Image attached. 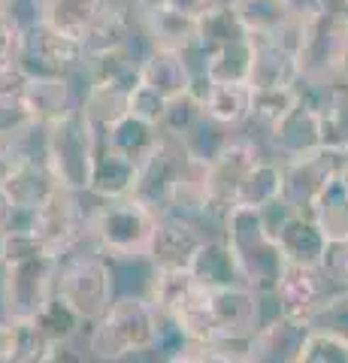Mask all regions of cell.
<instances>
[{
	"mask_svg": "<svg viewBox=\"0 0 348 363\" xmlns=\"http://www.w3.org/2000/svg\"><path fill=\"white\" fill-rule=\"evenodd\" d=\"M294 58L300 85L315 94H333L345 79L348 64V9L333 0L300 4Z\"/></svg>",
	"mask_w": 348,
	"mask_h": 363,
	"instance_id": "obj_1",
	"label": "cell"
},
{
	"mask_svg": "<svg viewBox=\"0 0 348 363\" xmlns=\"http://www.w3.org/2000/svg\"><path fill=\"white\" fill-rule=\"evenodd\" d=\"M221 236L228 240L230 252L237 255L245 285L254 294H276L285 269V255L276 236L269 233L264 212L233 206L221 221Z\"/></svg>",
	"mask_w": 348,
	"mask_h": 363,
	"instance_id": "obj_2",
	"label": "cell"
},
{
	"mask_svg": "<svg viewBox=\"0 0 348 363\" xmlns=\"http://www.w3.org/2000/svg\"><path fill=\"white\" fill-rule=\"evenodd\" d=\"M100 152V133L82 109L49 124L43 130V161L49 164L58 185L70 194H88L94 173V157Z\"/></svg>",
	"mask_w": 348,
	"mask_h": 363,
	"instance_id": "obj_3",
	"label": "cell"
},
{
	"mask_svg": "<svg viewBox=\"0 0 348 363\" xmlns=\"http://www.w3.org/2000/svg\"><path fill=\"white\" fill-rule=\"evenodd\" d=\"M161 215L149 209L137 197L100 203L88 218L91 242L97 255L125 257V260H142L152 255V242L158 233Z\"/></svg>",
	"mask_w": 348,
	"mask_h": 363,
	"instance_id": "obj_4",
	"label": "cell"
},
{
	"mask_svg": "<svg viewBox=\"0 0 348 363\" xmlns=\"http://www.w3.org/2000/svg\"><path fill=\"white\" fill-rule=\"evenodd\" d=\"M158 333V312L149 297H116L109 312L94 324L88 336V351L97 360L118 363L152 351Z\"/></svg>",
	"mask_w": 348,
	"mask_h": 363,
	"instance_id": "obj_5",
	"label": "cell"
},
{
	"mask_svg": "<svg viewBox=\"0 0 348 363\" xmlns=\"http://www.w3.org/2000/svg\"><path fill=\"white\" fill-rule=\"evenodd\" d=\"M61 260L52 255L16 257L0 267V306L6 321H33L58 291Z\"/></svg>",
	"mask_w": 348,
	"mask_h": 363,
	"instance_id": "obj_6",
	"label": "cell"
},
{
	"mask_svg": "<svg viewBox=\"0 0 348 363\" xmlns=\"http://www.w3.org/2000/svg\"><path fill=\"white\" fill-rule=\"evenodd\" d=\"M300 97L297 104L288 109V116L266 133L269 157L279 164H294L303 157L315 155L330 145L327 136V100L330 94H315V91L297 88Z\"/></svg>",
	"mask_w": 348,
	"mask_h": 363,
	"instance_id": "obj_7",
	"label": "cell"
},
{
	"mask_svg": "<svg viewBox=\"0 0 348 363\" xmlns=\"http://www.w3.org/2000/svg\"><path fill=\"white\" fill-rule=\"evenodd\" d=\"M55 294L85 324H97L116 303V276H112L109 260L100 255H73L58 272Z\"/></svg>",
	"mask_w": 348,
	"mask_h": 363,
	"instance_id": "obj_8",
	"label": "cell"
},
{
	"mask_svg": "<svg viewBox=\"0 0 348 363\" xmlns=\"http://www.w3.org/2000/svg\"><path fill=\"white\" fill-rule=\"evenodd\" d=\"M21 224H13L9 230H28L33 240L43 245V252L52 257H70L73 248L82 240H91V230H88V218L85 209L79 206V194H70V191H58L46 206H40L33 215H21Z\"/></svg>",
	"mask_w": 348,
	"mask_h": 363,
	"instance_id": "obj_9",
	"label": "cell"
},
{
	"mask_svg": "<svg viewBox=\"0 0 348 363\" xmlns=\"http://www.w3.org/2000/svg\"><path fill=\"white\" fill-rule=\"evenodd\" d=\"M264 149L257 145L254 136H230L221 149L209 157L206 169V200L212 221H224L233 206H237V194L249 173L264 161Z\"/></svg>",
	"mask_w": 348,
	"mask_h": 363,
	"instance_id": "obj_10",
	"label": "cell"
},
{
	"mask_svg": "<svg viewBox=\"0 0 348 363\" xmlns=\"http://www.w3.org/2000/svg\"><path fill=\"white\" fill-rule=\"evenodd\" d=\"M348 157V149L327 145L315 155L303 157L294 164H282V203L288 209L312 215L318 197L333 179H339V169Z\"/></svg>",
	"mask_w": 348,
	"mask_h": 363,
	"instance_id": "obj_11",
	"label": "cell"
},
{
	"mask_svg": "<svg viewBox=\"0 0 348 363\" xmlns=\"http://www.w3.org/2000/svg\"><path fill=\"white\" fill-rule=\"evenodd\" d=\"M18 61L30 76H70L73 70H85V49L79 40L64 37L40 21L21 33Z\"/></svg>",
	"mask_w": 348,
	"mask_h": 363,
	"instance_id": "obj_12",
	"label": "cell"
},
{
	"mask_svg": "<svg viewBox=\"0 0 348 363\" xmlns=\"http://www.w3.org/2000/svg\"><path fill=\"white\" fill-rule=\"evenodd\" d=\"M191 155L194 152H191V145L185 140H176V136L164 133L158 152H155L140 169V185H137V194L133 197L164 218L167 206H170V197L176 191V182L182 179Z\"/></svg>",
	"mask_w": 348,
	"mask_h": 363,
	"instance_id": "obj_13",
	"label": "cell"
},
{
	"mask_svg": "<svg viewBox=\"0 0 348 363\" xmlns=\"http://www.w3.org/2000/svg\"><path fill=\"white\" fill-rule=\"evenodd\" d=\"M312 327L306 318L276 315L245 342V363H303Z\"/></svg>",
	"mask_w": 348,
	"mask_h": 363,
	"instance_id": "obj_14",
	"label": "cell"
},
{
	"mask_svg": "<svg viewBox=\"0 0 348 363\" xmlns=\"http://www.w3.org/2000/svg\"><path fill=\"white\" fill-rule=\"evenodd\" d=\"M209 312L215 324L218 345L249 342L261 330V294L252 288H224L209 291Z\"/></svg>",
	"mask_w": 348,
	"mask_h": 363,
	"instance_id": "obj_15",
	"label": "cell"
},
{
	"mask_svg": "<svg viewBox=\"0 0 348 363\" xmlns=\"http://www.w3.org/2000/svg\"><path fill=\"white\" fill-rule=\"evenodd\" d=\"M18 104L37 128L46 130L49 124L61 121L70 116V112L79 109L82 97L73 91L70 76H33Z\"/></svg>",
	"mask_w": 348,
	"mask_h": 363,
	"instance_id": "obj_16",
	"label": "cell"
},
{
	"mask_svg": "<svg viewBox=\"0 0 348 363\" xmlns=\"http://www.w3.org/2000/svg\"><path fill=\"white\" fill-rule=\"evenodd\" d=\"M140 82L158 91L164 100H173L197 88V70L188 55L167 49H145L140 58Z\"/></svg>",
	"mask_w": 348,
	"mask_h": 363,
	"instance_id": "obj_17",
	"label": "cell"
},
{
	"mask_svg": "<svg viewBox=\"0 0 348 363\" xmlns=\"http://www.w3.org/2000/svg\"><path fill=\"white\" fill-rule=\"evenodd\" d=\"M327 294H333V291H330V279L324 276V269L285 264L273 297L279 300V315L309 318V312L315 309Z\"/></svg>",
	"mask_w": 348,
	"mask_h": 363,
	"instance_id": "obj_18",
	"label": "cell"
},
{
	"mask_svg": "<svg viewBox=\"0 0 348 363\" xmlns=\"http://www.w3.org/2000/svg\"><path fill=\"white\" fill-rule=\"evenodd\" d=\"M206 240L209 236L200 224L182 218H161L149 260L155 264V269H188Z\"/></svg>",
	"mask_w": 348,
	"mask_h": 363,
	"instance_id": "obj_19",
	"label": "cell"
},
{
	"mask_svg": "<svg viewBox=\"0 0 348 363\" xmlns=\"http://www.w3.org/2000/svg\"><path fill=\"white\" fill-rule=\"evenodd\" d=\"M4 188H6V194L13 200L18 215H33L61 191L58 179L52 176V169L43 161V155L25 157V161L16 167V173L4 182Z\"/></svg>",
	"mask_w": 348,
	"mask_h": 363,
	"instance_id": "obj_20",
	"label": "cell"
},
{
	"mask_svg": "<svg viewBox=\"0 0 348 363\" xmlns=\"http://www.w3.org/2000/svg\"><path fill=\"white\" fill-rule=\"evenodd\" d=\"M112 9H116V0H43V25H49L52 30L70 40L85 43L88 33Z\"/></svg>",
	"mask_w": 348,
	"mask_h": 363,
	"instance_id": "obj_21",
	"label": "cell"
},
{
	"mask_svg": "<svg viewBox=\"0 0 348 363\" xmlns=\"http://www.w3.org/2000/svg\"><path fill=\"white\" fill-rule=\"evenodd\" d=\"M149 37V49H167L179 55H194L197 49V21L173 13L167 6H149L133 16Z\"/></svg>",
	"mask_w": 348,
	"mask_h": 363,
	"instance_id": "obj_22",
	"label": "cell"
},
{
	"mask_svg": "<svg viewBox=\"0 0 348 363\" xmlns=\"http://www.w3.org/2000/svg\"><path fill=\"white\" fill-rule=\"evenodd\" d=\"M188 272L203 291H224V288H242L245 276L237 264V255L230 252V245L224 236H209L200 245V252L191 260ZM249 288V285H245Z\"/></svg>",
	"mask_w": 348,
	"mask_h": 363,
	"instance_id": "obj_23",
	"label": "cell"
},
{
	"mask_svg": "<svg viewBox=\"0 0 348 363\" xmlns=\"http://www.w3.org/2000/svg\"><path fill=\"white\" fill-rule=\"evenodd\" d=\"M140 164H133L130 157L118 155L116 149L100 140V152L94 157V173H91V188L88 194H94L100 203H112V200H125L137 194L140 185Z\"/></svg>",
	"mask_w": 348,
	"mask_h": 363,
	"instance_id": "obj_24",
	"label": "cell"
},
{
	"mask_svg": "<svg viewBox=\"0 0 348 363\" xmlns=\"http://www.w3.org/2000/svg\"><path fill=\"white\" fill-rule=\"evenodd\" d=\"M249 85H252V91L297 88L300 70H297L294 49L285 45L282 40H254V64H252Z\"/></svg>",
	"mask_w": 348,
	"mask_h": 363,
	"instance_id": "obj_25",
	"label": "cell"
},
{
	"mask_svg": "<svg viewBox=\"0 0 348 363\" xmlns=\"http://www.w3.org/2000/svg\"><path fill=\"white\" fill-rule=\"evenodd\" d=\"M197 91L203 97V116L221 130H237L249 124L252 116V85H212L197 79Z\"/></svg>",
	"mask_w": 348,
	"mask_h": 363,
	"instance_id": "obj_26",
	"label": "cell"
},
{
	"mask_svg": "<svg viewBox=\"0 0 348 363\" xmlns=\"http://www.w3.org/2000/svg\"><path fill=\"white\" fill-rule=\"evenodd\" d=\"M228 4L233 6L245 33L254 40L285 37L300 9V0H228Z\"/></svg>",
	"mask_w": 348,
	"mask_h": 363,
	"instance_id": "obj_27",
	"label": "cell"
},
{
	"mask_svg": "<svg viewBox=\"0 0 348 363\" xmlns=\"http://www.w3.org/2000/svg\"><path fill=\"white\" fill-rule=\"evenodd\" d=\"M197 79L212 85H249L252 79V64H254V40L245 37L237 43H228L221 49H212L206 55H197Z\"/></svg>",
	"mask_w": 348,
	"mask_h": 363,
	"instance_id": "obj_28",
	"label": "cell"
},
{
	"mask_svg": "<svg viewBox=\"0 0 348 363\" xmlns=\"http://www.w3.org/2000/svg\"><path fill=\"white\" fill-rule=\"evenodd\" d=\"M161 140H164V130L158 128V124L145 121L140 116H130V112L103 133V143L109 145V149H116L118 155L130 157V161L140 164V167L158 152Z\"/></svg>",
	"mask_w": 348,
	"mask_h": 363,
	"instance_id": "obj_29",
	"label": "cell"
},
{
	"mask_svg": "<svg viewBox=\"0 0 348 363\" xmlns=\"http://www.w3.org/2000/svg\"><path fill=\"white\" fill-rule=\"evenodd\" d=\"M130 91L133 85H112V82H88L82 94V116L97 128L100 140L103 133L118 124L130 112Z\"/></svg>",
	"mask_w": 348,
	"mask_h": 363,
	"instance_id": "obj_30",
	"label": "cell"
},
{
	"mask_svg": "<svg viewBox=\"0 0 348 363\" xmlns=\"http://www.w3.org/2000/svg\"><path fill=\"white\" fill-rule=\"evenodd\" d=\"M200 291L203 288L197 285L188 269H155V279L149 285V303L158 315L176 318Z\"/></svg>",
	"mask_w": 348,
	"mask_h": 363,
	"instance_id": "obj_31",
	"label": "cell"
},
{
	"mask_svg": "<svg viewBox=\"0 0 348 363\" xmlns=\"http://www.w3.org/2000/svg\"><path fill=\"white\" fill-rule=\"evenodd\" d=\"M276 200H282V164L273 161V157H264L249 173V179L242 182V188L237 194V206L264 212Z\"/></svg>",
	"mask_w": 348,
	"mask_h": 363,
	"instance_id": "obj_32",
	"label": "cell"
},
{
	"mask_svg": "<svg viewBox=\"0 0 348 363\" xmlns=\"http://www.w3.org/2000/svg\"><path fill=\"white\" fill-rule=\"evenodd\" d=\"M249 33L240 25L237 13H233L230 4H221L215 6L209 16H203L197 21V49L194 55H206L212 49H221L228 43H237V40H245Z\"/></svg>",
	"mask_w": 348,
	"mask_h": 363,
	"instance_id": "obj_33",
	"label": "cell"
},
{
	"mask_svg": "<svg viewBox=\"0 0 348 363\" xmlns=\"http://www.w3.org/2000/svg\"><path fill=\"white\" fill-rule=\"evenodd\" d=\"M312 218L321 227V233L327 236V242L348 240V191L339 179H333L324 194L318 197Z\"/></svg>",
	"mask_w": 348,
	"mask_h": 363,
	"instance_id": "obj_34",
	"label": "cell"
},
{
	"mask_svg": "<svg viewBox=\"0 0 348 363\" xmlns=\"http://www.w3.org/2000/svg\"><path fill=\"white\" fill-rule=\"evenodd\" d=\"M206 121L203 116V97H200V91H188V94H179L173 97L170 104H167V112H164V121H161V130L167 136H176V140H191L200 124Z\"/></svg>",
	"mask_w": 348,
	"mask_h": 363,
	"instance_id": "obj_35",
	"label": "cell"
},
{
	"mask_svg": "<svg viewBox=\"0 0 348 363\" xmlns=\"http://www.w3.org/2000/svg\"><path fill=\"white\" fill-rule=\"evenodd\" d=\"M33 324H37V330L46 336L52 345H70L76 339V333L82 330L85 321L55 294V297L46 303V309L33 318Z\"/></svg>",
	"mask_w": 348,
	"mask_h": 363,
	"instance_id": "obj_36",
	"label": "cell"
},
{
	"mask_svg": "<svg viewBox=\"0 0 348 363\" xmlns=\"http://www.w3.org/2000/svg\"><path fill=\"white\" fill-rule=\"evenodd\" d=\"M297 88H279V91H252V116L249 128L261 130L264 136L288 116V109L297 104Z\"/></svg>",
	"mask_w": 348,
	"mask_h": 363,
	"instance_id": "obj_37",
	"label": "cell"
},
{
	"mask_svg": "<svg viewBox=\"0 0 348 363\" xmlns=\"http://www.w3.org/2000/svg\"><path fill=\"white\" fill-rule=\"evenodd\" d=\"M306 321L312 327V333L333 336V339L348 342V291L327 294V297H324L315 309L309 312Z\"/></svg>",
	"mask_w": 348,
	"mask_h": 363,
	"instance_id": "obj_38",
	"label": "cell"
},
{
	"mask_svg": "<svg viewBox=\"0 0 348 363\" xmlns=\"http://www.w3.org/2000/svg\"><path fill=\"white\" fill-rule=\"evenodd\" d=\"M55 345L37 330L33 321H18L16 324V351L13 363H43Z\"/></svg>",
	"mask_w": 348,
	"mask_h": 363,
	"instance_id": "obj_39",
	"label": "cell"
},
{
	"mask_svg": "<svg viewBox=\"0 0 348 363\" xmlns=\"http://www.w3.org/2000/svg\"><path fill=\"white\" fill-rule=\"evenodd\" d=\"M37 130H43V128H28L25 133H18V136H9V140H0V185L16 173V167L25 161V157H30V155H37L28 145V140H30V133H37Z\"/></svg>",
	"mask_w": 348,
	"mask_h": 363,
	"instance_id": "obj_40",
	"label": "cell"
},
{
	"mask_svg": "<svg viewBox=\"0 0 348 363\" xmlns=\"http://www.w3.org/2000/svg\"><path fill=\"white\" fill-rule=\"evenodd\" d=\"M327 136L330 145H339V149H348V91L336 88L330 100H327Z\"/></svg>",
	"mask_w": 348,
	"mask_h": 363,
	"instance_id": "obj_41",
	"label": "cell"
},
{
	"mask_svg": "<svg viewBox=\"0 0 348 363\" xmlns=\"http://www.w3.org/2000/svg\"><path fill=\"white\" fill-rule=\"evenodd\" d=\"M167 104H170V100H164L158 91H152L149 85H142V82H137V85H133V91H130V116H140L145 121L158 124V128L164 121Z\"/></svg>",
	"mask_w": 348,
	"mask_h": 363,
	"instance_id": "obj_42",
	"label": "cell"
},
{
	"mask_svg": "<svg viewBox=\"0 0 348 363\" xmlns=\"http://www.w3.org/2000/svg\"><path fill=\"white\" fill-rule=\"evenodd\" d=\"M303 363H348V342L333 339V336L312 333L306 354H303Z\"/></svg>",
	"mask_w": 348,
	"mask_h": 363,
	"instance_id": "obj_43",
	"label": "cell"
},
{
	"mask_svg": "<svg viewBox=\"0 0 348 363\" xmlns=\"http://www.w3.org/2000/svg\"><path fill=\"white\" fill-rule=\"evenodd\" d=\"M324 276L330 279V285L339 291H348V240L327 242V255H324Z\"/></svg>",
	"mask_w": 348,
	"mask_h": 363,
	"instance_id": "obj_44",
	"label": "cell"
},
{
	"mask_svg": "<svg viewBox=\"0 0 348 363\" xmlns=\"http://www.w3.org/2000/svg\"><path fill=\"white\" fill-rule=\"evenodd\" d=\"M30 73L25 70L21 61H13V64H4L0 67V100H9V104H18L21 94L28 91L30 85Z\"/></svg>",
	"mask_w": 348,
	"mask_h": 363,
	"instance_id": "obj_45",
	"label": "cell"
},
{
	"mask_svg": "<svg viewBox=\"0 0 348 363\" xmlns=\"http://www.w3.org/2000/svg\"><path fill=\"white\" fill-rule=\"evenodd\" d=\"M28 128H37L28 112L21 109V104H9V100H0V140H9V136L25 133Z\"/></svg>",
	"mask_w": 348,
	"mask_h": 363,
	"instance_id": "obj_46",
	"label": "cell"
},
{
	"mask_svg": "<svg viewBox=\"0 0 348 363\" xmlns=\"http://www.w3.org/2000/svg\"><path fill=\"white\" fill-rule=\"evenodd\" d=\"M21 30L6 13H0V67L18 61L21 55Z\"/></svg>",
	"mask_w": 348,
	"mask_h": 363,
	"instance_id": "obj_47",
	"label": "cell"
},
{
	"mask_svg": "<svg viewBox=\"0 0 348 363\" xmlns=\"http://www.w3.org/2000/svg\"><path fill=\"white\" fill-rule=\"evenodd\" d=\"M221 4H224V0H161V6L173 9V13L185 16V18H194V21L209 16L212 9L221 6Z\"/></svg>",
	"mask_w": 348,
	"mask_h": 363,
	"instance_id": "obj_48",
	"label": "cell"
},
{
	"mask_svg": "<svg viewBox=\"0 0 348 363\" xmlns=\"http://www.w3.org/2000/svg\"><path fill=\"white\" fill-rule=\"evenodd\" d=\"M197 363H245L242 351H228V345H200Z\"/></svg>",
	"mask_w": 348,
	"mask_h": 363,
	"instance_id": "obj_49",
	"label": "cell"
},
{
	"mask_svg": "<svg viewBox=\"0 0 348 363\" xmlns=\"http://www.w3.org/2000/svg\"><path fill=\"white\" fill-rule=\"evenodd\" d=\"M16 351V324L0 318V363H13Z\"/></svg>",
	"mask_w": 348,
	"mask_h": 363,
	"instance_id": "obj_50",
	"label": "cell"
},
{
	"mask_svg": "<svg viewBox=\"0 0 348 363\" xmlns=\"http://www.w3.org/2000/svg\"><path fill=\"white\" fill-rule=\"evenodd\" d=\"M43 363H85V357L73 345H55Z\"/></svg>",
	"mask_w": 348,
	"mask_h": 363,
	"instance_id": "obj_51",
	"label": "cell"
},
{
	"mask_svg": "<svg viewBox=\"0 0 348 363\" xmlns=\"http://www.w3.org/2000/svg\"><path fill=\"white\" fill-rule=\"evenodd\" d=\"M13 221H16V206H13V200H9L6 188L0 185V230H9Z\"/></svg>",
	"mask_w": 348,
	"mask_h": 363,
	"instance_id": "obj_52",
	"label": "cell"
},
{
	"mask_svg": "<svg viewBox=\"0 0 348 363\" xmlns=\"http://www.w3.org/2000/svg\"><path fill=\"white\" fill-rule=\"evenodd\" d=\"M6 260V230H0V267Z\"/></svg>",
	"mask_w": 348,
	"mask_h": 363,
	"instance_id": "obj_53",
	"label": "cell"
},
{
	"mask_svg": "<svg viewBox=\"0 0 348 363\" xmlns=\"http://www.w3.org/2000/svg\"><path fill=\"white\" fill-rule=\"evenodd\" d=\"M339 182H342L345 191H348V157H345V164H342V169H339Z\"/></svg>",
	"mask_w": 348,
	"mask_h": 363,
	"instance_id": "obj_54",
	"label": "cell"
},
{
	"mask_svg": "<svg viewBox=\"0 0 348 363\" xmlns=\"http://www.w3.org/2000/svg\"><path fill=\"white\" fill-rule=\"evenodd\" d=\"M13 4V0H0V13H6V6Z\"/></svg>",
	"mask_w": 348,
	"mask_h": 363,
	"instance_id": "obj_55",
	"label": "cell"
},
{
	"mask_svg": "<svg viewBox=\"0 0 348 363\" xmlns=\"http://www.w3.org/2000/svg\"><path fill=\"white\" fill-rule=\"evenodd\" d=\"M339 88H345V91H348V64H345V79H342V85H339Z\"/></svg>",
	"mask_w": 348,
	"mask_h": 363,
	"instance_id": "obj_56",
	"label": "cell"
},
{
	"mask_svg": "<svg viewBox=\"0 0 348 363\" xmlns=\"http://www.w3.org/2000/svg\"><path fill=\"white\" fill-rule=\"evenodd\" d=\"M339 4H342V6H345V9H348V0H339Z\"/></svg>",
	"mask_w": 348,
	"mask_h": 363,
	"instance_id": "obj_57",
	"label": "cell"
}]
</instances>
